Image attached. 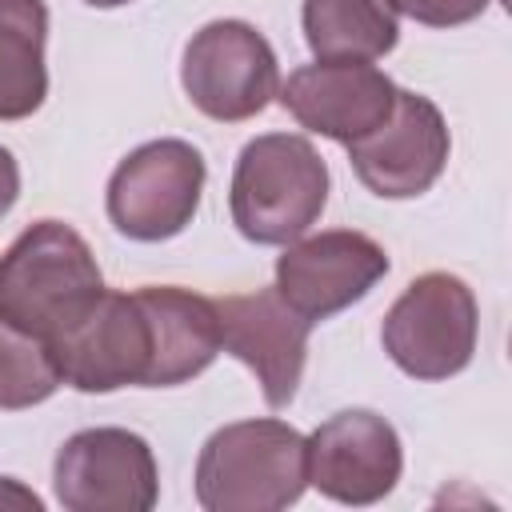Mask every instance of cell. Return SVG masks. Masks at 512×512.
I'll use <instances>...</instances> for the list:
<instances>
[{
    "mask_svg": "<svg viewBox=\"0 0 512 512\" xmlns=\"http://www.w3.org/2000/svg\"><path fill=\"white\" fill-rule=\"evenodd\" d=\"M104 292L88 240L64 220L28 224L0 256V316L56 340Z\"/></svg>",
    "mask_w": 512,
    "mask_h": 512,
    "instance_id": "1",
    "label": "cell"
},
{
    "mask_svg": "<svg viewBox=\"0 0 512 512\" xmlns=\"http://www.w3.org/2000/svg\"><path fill=\"white\" fill-rule=\"evenodd\" d=\"M308 488V436L284 420L216 428L196 460V500L208 512H280Z\"/></svg>",
    "mask_w": 512,
    "mask_h": 512,
    "instance_id": "2",
    "label": "cell"
},
{
    "mask_svg": "<svg viewBox=\"0 0 512 512\" xmlns=\"http://www.w3.org/2000/svg\"><path fill=\"white\" fill-rule=\"evenodd\" d=\"M328 204V164L312 140L268 132L240 148L228 188L232 224L252 244H292Z\"/></svg>",
    "mask_w": 512,
    "mask_h": 512,
    "instance_id": "3",
    "label": "cell"
},
{
    "mask_svg": "<svg viewBox=\"0 0 512 512\" xmlns=\"http://www.w3.org/2000/svg\"><path fill=\"white\" fill-rule=\"evenodd\" d=\"M480 308L472 288L452 272L416 276L388 308L380 340L392 364L412 380H448L472 364Z\"/></svg>",
    "mask_w": 512,
    "mask_h": 512,
    "instance_id": "4",
    "label": "cell"
},
{
    "mask_svg": "<svg viewBox=\"0 0 512 512\" xmlns=\"http://www.w3.org/2000/svg\"><path fill=\"white\" fill-rule=\"evenodd\" d=\"M204 156L176 136L128 152L108 180V220L120 236L160 244L180 236L204 196Z\"/></svg>",
    "mask_w": 512,
    "mask_h": 512,
    "instance_id": "5",
    "label": "cell"
},
{
    "mask_svg": "<svg viewBox=\"0 0 512 512\" xmlns=\"http://www.w3.org/2000/svg\"><path fill=\"white\" fill-rule=\"evenodd\" d=\"M180 84L208 120L240 124L260 116L280 92V64L264 32L248 20H212L204 24L180 64Z\"/></svg>",
    "mask_w": 512,
    "mask_h": 512,
    "instance_id": "6",
    "label": "cell"
},
{
    "mask_svg": "<svg viewBox=\"0 0 512 512\" xmlns=\"http://www.w3.org/2000/svg\"><path fill=\"white\" fill-rule=\"evenodd\" d=\"M52 488L68 512H148L160 496V472L144 436L84 428L60 444Z\"/></svg>",
    "mask_w": 512,
    "mask_h": 512,
    "instance_id": "7",
    "label": "cell"
},
{
    "mask_svg": "<svg viewBox=\"0 0 512 512\" xmlns=\"http://www.w3.org/2000/svg\"><path fill=\"white\" fill-rule=\"evenodd\" d=\"M344 148H348L352 172L372 196L412 200L440 180L452 152V136L444 124V112L428 96L396 88V104L388 120Z\"/></svg>",
    "mask_w": 512,
    "mask_h": 512,
    "instance_id": "8",
    "label": "cell"
},
{
    "mask_svg": "<svg viewBox=\"0 0 512 512\" xmlns=\"http://www.w3.org/2000/svg\"><path fill=\"white\" fill-rule=\"evenodd\" d=\"M384 276L388 252L356 228L296 236L276 260V292L312 324L364 300Z\"/></svg>",
    "mask_w": 512,
    "mask_h": 512,
    "instance_id": "9",
    "label": "cell"
},
{
    "mask_svg": "<svg viewBox=\"0 0 512 512\" xmlns=\"http://www.w3.org/2000/svg\"><path fill=\"white\" fill-rule=\"evenodd\" d=\"M52 344L60 380L80 392H116L148 380L152 332L136 292H100L96 304Z\"/></svg>",
    "mask_w": 512,
    "mask_h": 512,
    "instance_id": "10",
    "label": "cell"
},
{
    "mask_svg": "<svg viewBox=\"0 0 512 512\" xmlns=\"http://www.w3.org/2000/svg\"><path fill=\"white\" fill-rule=\"evenodd\" d=\"M400 472V436L368 408H344L308 436V484L336 504H376L396 488Z\"/></svg>",
    "mask_w": 512,
    "mask_h": 512,
    "instance_id": "11",
    "label": "cell"
},
{
    "mask_svg": "<svg viewBox=\"0 0 512 512\" xmlns=\"http://www.w3.org/2000/svg\"><path fill=\"white\" fill-rule=\"evenodd\" d=\"M216 316H220V352H232L256 372L268 408L292 404L308 360L312 320H304L276 292V284L216 300Z\"/></svg>",
    "mask_w": 512,
    "mask_h": 512,
    "instance_id": "12",
    "label": "cell"
},
{
    "mask_svg": "<svg viewBox=\"0 0 512 512\" xmlns=\"http://www.w3.org/2000/svg\"><path fill=\"white\" fill-rule=\"evenodd\" d=\"M276 96L300 128L352 144L388 120L396 104V84L376 64L316 60L296 68Z\"/></svg>",
    "mask_w": 512,
    "mask_h": 512,
    "instance_id": "13",
    "label": "cell"
},
{
    "mask_svg": "<svg viewBox=\"0 0 512 512\" xmlns=\"http://www.w3.org/2000/svg\"><path fill=\"white\" fill-rule=\"evenodd\" d=\"M136 300H140V308L148 316V332H152V364H148L144 388L188 384L220 356L216 300L176 288V284L136 288Z\"/></svg>",
    "mask_w": 512,
    "mask_h": 512,
    "instance_id": "14",
    "label": "cell"
},
{
    "mask_svg": "<svg viewBox=\"0 0 512 512\" xmlns=\"http://www.w3.org/2000/svg\"><path fill=\"white\" fill-rule=\"evenodd\" d=\"M392 0H304V40L316 60L372 64L400 40Z\"/></svg>",
    "mask_w": 512,
    "mask_h": 512,
    "instance_id": "15",
    "label": "cell"
},
{
    "mask_svg": "<svg viewBox=\"0 0 512 512\" xmlns=\"http://www.w3.org/2000/svg\"><path fill=\"white\" fill-rule=\"evenodd\" d=\"M44 0H0V120L32 116L48 96Z\"/></svg>",
    "mask_w": 512,
    "mask_h": 512,
    "instance_id": "16",
    "label": "cell"
},
{
    "mask_svg": "<svg viewBox=\"0 0 512 512\" xmlns=\"http://www.w3.org/2000/svg\"><path fill=\"white\" fill-rule=\"evenodd\" d=\"M60 368L52 344L12 320L0 316V408H32L44 404L60 388Z\"/></svg>",
    "mask_w": 512,
    "mask_h": 512,
    "instance_id": "17",
    "label": "cell"
},
{
    "mask_svg": "<svg viewBox=\"0 0 512 512\" xmlns=\"http://www.w3.org/2000/svg\"><path fill=\"white\" fill-rule=\"evenodd\" d=\"M392 8L428 28H456L476 20L488 8V0H392Z\"/></svg>",
    "mask_w": 512,
    "mask_h": 512,
    "instance_id": "18",
    "label": "cell"
},
{
    "mask_svg": "<svg viewBox=\"0 0 512 512\" xmlns=\"http://www.w3.org/2000/svg\"><path fill=\"white\" fill-rule=\"evenodd\" d=\"M16 196H20V164H16V156L0 144V220L12 212Z\"/></svg>",
    "mask_w": 512,
    "mask_h": 512,
    "instance_id": "19",
    "label": "cell"
},
{
    "mask_svg": "<svg viewBox=\"0 0 512 512\" xmlns=\"http://www.w3.org/2000/svg\"><path fill=\"white\" fill-rule=\"evenodd\" d=\"M24 508L40 512V496L32 488H24L20 480L0 476V512H24Z\"/></svg>",
    "mask_w": 512,
    "mask_h": 512,
    "instance_id": "20",
    "label": "cell"
},
{
    "mask_svg": "<svg viewBox=\"0 0 512 512\" xmlns=\"http://www.w3.org/2000/svg\"><path fill=\"white\" fill-rule=\"evenodd\" d=\"M88 8H120V4H132V0H84Z\"/></svg>",
    "mask_w": 512,
    "mask_h": 512,
    "instance_id": "21",
    "label": "cell"
}]
</instances>
